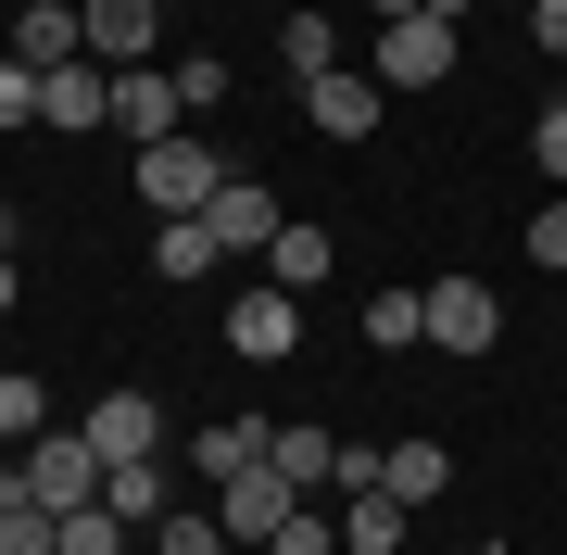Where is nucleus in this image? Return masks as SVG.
Segmentation results:
<instances>
[{"instance_id": "nucleus-1", "label": "nucleus", "mask_w": 567, "mask_h": 555, "mask_svg": "<svg viewBox=\"0 0 567 555\" xmlns=\"http://www.w3.org/2000/svg\"><path fill=\"white\" fill-rule=\"evenodd\" d=\"M126 177H140V203H152V215H203V203H215V189L240 177V165H227L215 140H189V126H177V140H152Z\"/></svg>"}, {"instance_id": "nucleus-2", "label": "nucleus", "mask_w": 567, "mask_h": 555, "mask_svg": "<svg viewBox=\"0 0 567 555\" xmlns=\"http://www.w3.org/2000/svg\"><path fill=\"white\" fill-rule=\"evenodd\" d=\"M13 480H25L51 517H76V505H102V480H114V467L89 454V430H39V442L13 454Z\"/></svg>"}, {"instance_id": "nucleus-3", "label": "nucleus", "mask_w": 567, "mask_h": 555, "mask_svg": "<svg viewBox=\"0 0 567 555\" xmlns=\"http://www.w3.org/2000/svg\"><path fill=\"white\" fill-rule=\"evenodd\" d=\"M227 353H240V367H290V353H303V304H290L278 278H252L240 304H227Z\"/></svg>"}, {"instance_id": "nucleus-4", "label": "nucleus", "mask_w": 567, "mask_h": 555, "mask_svg": "<svg viewBox=\"0 0 567 555\" xmlns=\"http://www.w3.org/2000/svg\"><path fill=\"white\" fill-rule=\"evenodd\" d=\"M454 39H466V25H442V13L379 25V89H442L454 76Z\"/></svg>"}, {"instance_id": "nucleus-5", "label": "nucleus", "mask_w": 567, "mask_h": 555, "mask_svg": "<svg viewBox=\"0 0 567 555\" xmlns=\"http://www.w3.org/2000/svg\"><path fill=\"white\" fill-rule=\"evenodd\" d=\"M215 517H227V543H252V555H265L290 517H303V493H290L278 467H240V480H215Z\"/></svg>"}, {"instance_id": "nucleus-6", "label": "nucleus", "mask_w": 567, "mask_h": 555, "mask_svg": "<svg viewBox=\"0 0 567 555\" xmlns=\"http://www.w3.org/2000/svg\"><path fill=\"white\" fill-rule=\"evenodd\" d=\"M429 341H442V353H492V341H505L492 278H429Z\"/></svg>"}, {"instance_id": "nucleus-7", "label": "nucleus", "mask_w": 567, "mask_h": 555, "mask_svg": "<svg viewBox=\"0 0 567 555\" xmlns=\"http://www.w3.org/2000/svg\"><path fill=\"white\" fill-rule=\"evenodd\" d=\"M76 430H89V454H102V467H152V454H164V417H152V391H102V404H89Z\"/></svg>"}, {"instance_id": "nucleus-8", "label": "nucleus", "mask_w": 567, "mask_h": 555, "mask_svg": "<svg viewBox=\"0 0 567 555\" xmlns=\"http://www.w3.org/2000/svg\"><path fill=\"white\" fill-rule=\"evenodd\" d=\"M203 227H215V253H227V266H240V253H278V189H265V177H227L215 189V203H203Z\"/></svg>"}, {"instance_id": "nucleus-9", "label": "nucleus", "mask_w": 567, "mask_h": 555, "mask_svg": "<svg viewBox=\"0 0 567 555\" xmlns=\"http://www.w3.org/2000/svg\"><path fill=\"white\" fill-rule=\"evenodd\" d=\"M303 114H316V140H379V114H391V89L379 76H303Z\"/></svg>"}, {"instance_id": "nucleus-10", "label": "nucleus", "mask_w": 567, "mask_h": 555, "mask_svg": "<svg viewBox=\"0 0 567 555\" xmlns=\"http://www.w3.org/2000/svg\"><path fill=\"white\" fill-rule=\"evenodd\" d=\"M76 25H89V51L126 76V63H152V39H164V0H76Z\"/></svg>"}, {"instance_id": "nucleus-11", "label": "nucleus", "mask_w": 567, "mask_h": 555, "mask_svg": "<svg viewBox=\"0 0 567 555\" xmlns=\"http://www.w3.org/2000/svg\"><path fill=\"white\" fill-rule=\"evenodd\" d=\"M114 126H126V140H177V126H189V102H177V76H152V63H126V76H114Z\"/></svg>"}, {"instance_id": "nucleus-12", "label": "nucleus", "mask_w": 567, "mask_h": 555, "mask_svg": "<svg viewBox=\"0 0 567 555\" xmlns=\"http://www.w3.org/2000/svg\"><path fill=\"white\" fill-rule=\"evenodd\" d=\"M39 126H63V140H76V126H114V76L51 63V76H39Z\"/></svg>"}, {"instance_id": "nucleus-13", "label": "nucleus", "mask_w": 567, "mask_h": 555, "mask_svg": "<svg viewBox=\"0 0 567 555\" xmlns=\"http://www.w3.org/2000/svg\"><path fill=\"white\" fill-rule=\"evenodd\" d=\"M76 51H89L76 0H25V13H13V63H39V76H51V63H76Z\"/></svg>"}, {"instance_id": "nucleus-14", "label": "nucleus", "mask_w": 567, "mask_h": 555, "mask_svg": "<svg viewBox=\"0 0 567 555\" xmlns=\"http://www.w3.org/2000/svg\"><path fill=\"white\" fill-rule=\"evenodd\" d=\"M379 493H391V505H442V493H454V454H442V442H391V454H379Z\"/></svg>"}, {"instance_id": "nucleus-15", "label": "nucleus", "mask_w": 567, "mask_h": 555, "mask_svg": "<svg viewBox=\"0 0 567 555\" xmlns=\"http://www.w3.org/2000/svg\"><path fill=\"white\" fill-rule=\"evenodd\" d=\"M404 517H416V505H391L379 480H365V493H341V555H404Z\"/></svg>"}, {"instance_id": "nucleus-16", "label": "nucleus", "mask_w": 567, "mask_h": 555, "mask_svg": "<svg viewBox=\"0 0 567 555\" xmlns=\"http://www.w3.org/2000/svg\"><path fill=\"white\" fill-rule=\"evenodd\" d=\"M265 442H278V430H252V417H215V430H189V467H203V480H240V467H265Z\"/></svg>"}, {"instance_id": "nucleus-17", "label": "nucleus", "mask_w": 567, "mask_h": 555, "mask_svg": "<svg viewBox=\"0 0 567 555\" xmlns=\"http://www.w3.org/2000/svg\"><path fill=\"white\" fill-rule=\"evenodd\" d=\"M152 266H164V278H215L227 253H215V227H203V215H152Z\"/></svg>"}, {"instance_id": "nucleus-18", "label": "nucleus", "mask_w": 567, "mask_h": 555, "mask_svg": "<svg viewBox=\"0 0 567 555\" xmlns=\"http://www.w3.org/2000/svg\"><path fill=\"white\" fill-rule=\"evenodd\" d=\"M328 266H341V253H328V227H278V253H265V278H278L290 304H303V290H316Z\"/></svg>"}, {"instance_id": "nucleus-19", "label": "nucleus", "mask_w": 567, "mask_h": 555, "mask_svg": "<svg viewBox=\"0 0 567 555\" xmlns=\"http://www.w3.org/2000/svg\"><path fill=\"white\" fill-rule=\"evenodd\" d=\"M265 467H278L290 493H316V480H341V442H328V430H278V442H265Z\"/></svg>"}, {"instance_id": "nucleus-20", "label": "nucleus", "mask_w": 567, "mask_h": 555, "mask_svg": "<svg viewBox=\"0 0 567 555\" xmlns=\"http://www.w3.org/2000/svg\"><path fill=\"white\" fill-rule=\"evenodd\" d=\"M365 341H379V353L429 341V290H365Z\"/></svg>"}, {"instance_id": "nucleus-21", "label": "nucleus", "mask_w": 567, "mask_h": 555, "mask_svg": "<svg viewBox=\"0 0 567 555\" xmlns=\"http://www.w3.org/2000/svg\"><path fill=\"white\" fill-rule=\"evenodd\" d=\"M102 505L126 517V531H164V454H152V467H114V480H102Z\"/></svg>"}, {"instance_id": "nucleus-22", "label": "nucleus", "mask_w": 567, "mask_h": 555, "mask_svg": "<svg viewBox=\"0 0 567 555\" xmlns=\"http://www.w3.org/2000/svg\"><path fill=\"white\" fill-rule=\"evenodd\" d=\"M278 63H290V76H328V63H341V25H328V13H290L278 25Z\"/></svg>"}, {"instance_id": "nucleus-23", "label": "nucleus", "mask_w": 567, "mask_h": 555, "mask_svg": "<svg viewBox=\"0 0 567 555\" xmlns=\"http://www.w3.org/2000/svg\"><path fill=\"white\" fill-rule=\"evenodd\" d=\"M0 555H63V517L51 505H0Z\"/></svg>"}, {"instance_id": "nucleus-24", "label": "nucleus", "mask_w": 567, "mask_h": 555, "mask_svg": "<svg viewBox=\"0 0 567 555\" xmlns=\"http://www.w3.org/2000/svg\"><path fill=\"white\" fill-rule=\"evenodd\" d=\"M0 430H13V454H25V442L51 430V391L39 379H0Z\"/></svg>"}, {"instance_id": "nucleus-25", "label": "nucleus", "mask_w": 567, "mask_h": 555, "mask_svg": "<svg viewBox=\"0 0 567 555\" xmlns=\"http://www.w3.org/2000/svg\"><path fill=\"white\" fill-rule=\"evenodd\" d=\"M164 555H227V517H189V505H164V531H152Z\"/></svg>"}, {"instance_id": "nucleus-26", "label": "nucleus", "mask_w": 567, "mask_h": 555, "mask_svg": "<svg viewBox=\"0 0 567 555\" xmlns=\"http://www.w3.org/2000/svg\"><path fill=\"white\" fill-rule=\"evenodd\" d=\"M63 555H126V517L114 505H76V517H63Z\"/></svg>"}, {"instance_id": "nucleus-27", "label": "nucleus", "mask_w": 567, "mask_h": 555, "mask_svg": "<svg viewBox=\"0 0 567 555\" xmlns=\"http://www.w3.org/2000/svg\"><path fill=\"white\" fill-rule=\"evenodd\" d=\"M0 126H39V63L0 51Z\"/></svg>"}, {"instance_id": "nucleus-28", "label": "nucleus", "mask_w": 567, "mask_h": 555, "mask_svg": "<svg viewBox=\"0 0 567 555\" xmlns=\"http://www.w3.org/2000/svg\"><path fill=\"white\" fill-rule=\"evenodd\" d=\"M265 555H341V517H316V505H303V517H290L278 543H265Z\"/></svg>"}, {"instance_id": "nucleus-29", "label": "nucleus", "mask_w": 567, "mask_h": 555, "mask_svg": "<svg viewBox=\"0 0 567 555\" xmlns=\"http://www.w3.org/2000/svg\"><path fill=\"white\" fill-rule=\"evenodd\" d=\"M529 266H555V278H567V203H543V215H529Z\"/></svg>"}, {"instance_id": "nucleus-30", "label": "nucleus", "mask_w": 567, "mask_h": 555, "mask_svg": "<svg viewBox=\"0 0 567 555\" xmlns=\"http://www.w3.org/2000/svg\"><path fill=\"white\" fill-rule=\"evenodd\" d=\"M529 152H543V177H567V102H555L543 126H529Z\"/></svg>"}, {"instance_id": "nucleus-31", "label": "nucleus", "mask_w": 567, "mask_h": 555, "mask_svg": "<svg viewBox=\"0 0 567 555\" xmlns=\"http://www.w3.org/2000/svg\"><path fill=\"white\" fill-rule=\"evenodd\" d=\"M529 39H543V51L567 63V0H529Z\"/></svg>"}, {"instance_id": "nucleus-32", "label": "nucleus", "mask_w": 567, "mask_h": 555, "mask_svg": "<svg viewBox=\"0 0 567 555\" xmlns=\"http://www.w3.org/2000/svg\"><path fill=\"white\" fill-rule=\"evenodd\" d=\"M13 240H25V215H13V203H0V266H13Z\"/></svg>"}, {"instance_id": "nucleus-33", "label": "nucleus", "mask_w": 567, "mask_h": 555, "mask_svg": "<svg viewBox=\"0 0 567 555\" xmlns=\"http://www.w3.org/2000/svg\"><path fill=\"white\" fill-rule=\"evenodd\" d=\"M365 13H379V25H404V13H429V0H365Z\"/></svg>"}, {"instance_id": "nucleus-34", "label": "nucleus", "mask_w": 567, "mask_h": 555, "mask_svg": "<svg viewBox=\"0 0 567 555\" xmlns=\"http://www.w3.org/2000/svg\"><path fill=\"white\" fill-rule=\"evenodd\" d=\"M0 316H13V266H0Z\"/></svg>"}, {"instance_id": "nucleus-35", "label": "nucleus", "mask_w": 567, "mask_h": 555, "mask_svg": "<svg viewBox=\"0 0 567 555\" xmlns=\"http://www.w3.org/2000/svg\"><path fill=\"white\" fill-rule=\"evenodd\" d=\"M0 467H13V430H0Z\"/></svg>"}, {"instance_id": "nucleus-36", "label": "nucleus", "mask_w": 567, "mask_h": 555, "mask_svg": "<svg viewBox=\"0 0 567 555\" xmlns=\"http://www.w3.org/2000/svg\"><path fill=\"white\" fill-rule=\"evenodd\" d=\"M164 13H189V0H164Z\"/></svg>"}]
</instances>
